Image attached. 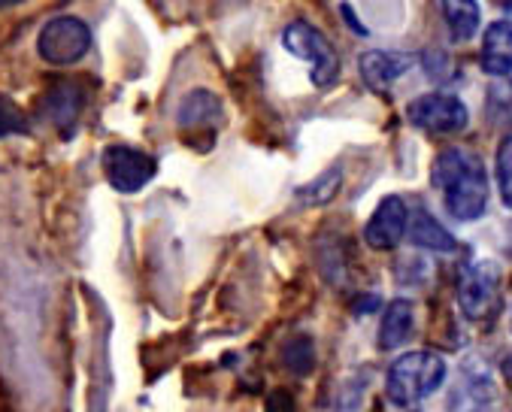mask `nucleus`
Masks as SVG:
<instances>
[{
	"label": "nucleus",
	"instance_id": "nucleus-1",
	"mask_svg": "<svg viewBox=\"0 0 512 412\" xmlns=\"http://www.w3.org/2000/svg\"><path fill=\"white\" fill-rule=\"evenodd\" d=\"M431 176L446 200V210L458 222H473L485 213L488 176H485V164L476 152H467V149L440 152Z\"/></svg>",
	"mask_w": 512,
	"mask_h": 412
},
{
	"label": "nucleus",
	"instance_id": "nucleus-2",
	"mask_svg": "<svg viewBox=\"0 0 512 412\" xmlns=\"http://www.w3.org/2000/svg\"><path fill=\"white\" fill-rule=\"evenodd\" d=\"M446 361L437 352H406L388 367L385 391L397 406H416L446 382Z\"/></svg>",
	"mask_w": 512,
	"mask_h": 412
},
{
	"label": "nucleus",
	"instance_id": "nucleus-3",
	"mask_svg": "<svg viewBox=\"0 0 512 412\" xmlns=\"http://www.w3.org/2000/svg\"><path fill=\"white\" fill-rule=\"evenodd\" d=\"M282 46H285L294 58H300V61L310 64V79H313V85L328 88V85L337 79V73H340V58H337L334 46L328 43V37H325L319 28H313L310 22H303V19L291 22V25L285 28V34H282Z\"/></svg>",
	"mask_w": 512,
	"mask_h": 412
},
{
	"label": "nucleus",
	"instance_id": "nucleus-4",
	"mask_svg": "<svg viewBox=\"0 0 512 412\" xmlns=\"http://www.w3.org/2000/svg\"><path fill=\"white\" fill-rule=\"evenodd\" d=\"M91 49V28L76 16H58L49 19L37 37V52L43 61L55 67H70L82 61Z\"/></svg>",
	"mask_w": 512,
	"mask_h": 412
},
{
	"label": "nucleus",
	"instance_id": "nucleus-5",
	"mask_svg": "<svg viewBox=\"0 0 512 412\" xmlns=\"http://www.w3.org/2000/svg\"><path fill=\"white\" fill-rule=\"evenodd\" d=\"M500 267L494 261H473L458 276V306L470 322H485L497 313Z\"/></svg>",
	"mask_w": 512,
	"mask_h": 412
},
{
	"label": "nucleus",
	"instance_id": "nucleus-6",
	"mask_svg": "<svg viewBox=\"0 0 512 412\" xmlns=\"http://www.w3.org/2000/svg\"><path fill=\"white\" fill-rule=\"evenodd\" d=\"M406 116L419 131H428V134H458L470 122L464 103L455 94H443V91L416 97L406 107Z\"/></svg>",
	"mask_w": 512,
	"mask_h": 412
},
{
	"label": "nucleus",
	"instance_id": "nucleus-7",
	"mask_svg": "<svg viewBox=\"0 0 512 412\" xmlns=\"http://www.w3.org/2000/svg\"><path fill=\"white\" fill-rule=\"evenodd\" d=\"M497 400V382L479 358L464 361L446 394V412H488Z\"/></svg>",
	"mask_w": 512,
	"mask_h": 412
},
{
	"label": "nucleus",
	"instance_id": "nucleus-8",
	"mask_svg": "<svg viewBox=\"0 0 512 412\" xmlns=\"http://www.w3.org/2000/svg\"><path fill=\"white\" fill-rule=\"evenodd\" d=\"M104 173L116 191L131 194L155 176V158L131 146H110L104 152Z\"/></svg>",
	"mask_w": 512,
	"mask_h": 412
},
{
	"label": "nucleus",
	"instance_id": "nucleus-9",
	"mask_svg": "<svg viewBox=\"0 0 512 412\" xmlns=\"http://www.w3.org/2000/svg\"><path fill=\"white\" fill-rule=\"evenodd\" d=\"M406 222H409V213H406L403 197H397V194L382 197V203L376 206V213L370 216V222L364 228L367 246L379 249V252L394 249L403 240V234H406Z\"/></svg>",
	"mask_w": 512,
	"mask_h": 412
},
{
	"label": "nucleus",
	"instance_id": "nucleus-10",
	"mask_svg": "<svg viewBox=\"0 0 512 412\" xmlns=\"http://www.w3.org/2000/svg\"><path fill=\"white\" fill-rule=\"evenodd\" d=\"M82 107H85V94L76 82H55L40 97V116L64 134L76 128Z\"/></svg>",
	"mask_w": 512,
	"mask_h": 412
},
{
	"label": "nucleus",
	"instance_id": "nucleus-11",
	"mask_svg": "<svg viewBox=\"0 0 512 412\" xmlns=\"http://www.w3.org/2000/svg\"><path fill=\"white\" fill-rule=\"evenodd\" d=\"M413 58L409 55H394V52H382V49H373V52H364L361 61H358V70H361V79L367 82V88L373 91H388L394 85V79H400Z\"/></svg>",
	"mask_w": 512,
	"mask_h": 412
},
{
	"label": "nucleus",
	"instance_id": "nucleus-12",
	"mask_svg": "<svg viewBox=\"0 0 512 412\" xmlns=\"http://www.w3.org/2000/svg\"><path fill=\"white\" fill-rule=\"evenodd\" d=\"M482 70L488 76H509L512 73V25L494 22L482 37Z\"/></svg>",
	"mask_w": 512,
	"mask_h": 412
},
{
	"label": "nucleus",
	"instance_id": "nucleus-13",
	"mask_svg": "<svg viewBox=\"0 0 512 412\" xmlns=\"http://www.w3.org/2000/svg\"><path fill=\"white\" fill-rule=\"evenodd\" d=\"M416 328V309L409 300H394L388 303L385 316H382V325H379V349L382 352H391L397 346H403L409 340Z\"/></svg>",
	"mask_w": 512,
	"mask_h": 412
},
{
	"label": "nucleus",
	"instance_id": "nucleus-14",
	"mask_svg": "<svg viewBox=\"0 0 512 412\" xmlns=\"http://www.w3.org/2000/svg\"><path fill=\"white\" fill-rule=\"evenodd\" d=\"M222 119V103L213 91L194 88L179 103V125L182 128H207Z\"/></svg>",
	"mask_w": 512,
	"mask_h": 412
},
{
	"label": "nucleus",
	"instance_id": "nucleus-15",
	"mask_svg": "<svg viewBox=\"0 0 512 412\" xmlns=\"http://www.w3.org/2000/svg\"><path fill=\"white\" fill-rule=\"evenodd\" d=\"M406 234L413 240V246L419 249H434V252H455V237L428 213V210H419L413 219L406 222Z\"/></svg>",
	"mask_w": 512,
	"mask_h": 412
},
{
	"label": "nucleus",
	"instance_id": "nucleus-16",
	"mask_svg": "<svg viewBox=\"0 0 512 412\" xmlns=\"http://www.w3.org/2000/svg\"><path fill=\"white\" fill-rule=\"evenodd\" d=\"M440 13L455 43H467L479 31L482 13L476 0H440Z\"/></svg>",
	"mask_w": 512,
	"mask_h": 412
},
{
	"label": "nucleus",
	"instance_id": "nucleus-17",
	"mask_svg": "<svg viewBox=\"0 0 512 412\" xmlns=\"http://www.w3.org/2000/svg\"><path fill=\"white\" fill-rule=\"evenodd\" d=\"M340 185H343V173H340V167H334V170H328L325 176H319L316 182L297 188V200H303L306 206H322V203H331V200L337 197Z\"/></svg>",
	"mask_w": 512,
	"mask_h": 412
},
{
	"label": "nucleus",
	"instance_id": "nucleus-18",
	"mask_svg": "<svg viewBox=\"0 0 512 412\" xmlns=\"http://www.w3.org/2000/svg\"><path fill=\"white\" fill-rule=\"evenodd\" d=\"M282 361L291 373L297 376H306L313 373L316 367V349H313V340L310 337H294L285 349H282Z\"/></svg>",
	"mask_w": 512,
	"mask_h": 412
},
{
	"label": "nucleus",
	"instance_id": "nucleus-19",
	"mask_svg": "<svg viewBox=\"0 0 512 412\" xmlns=\"http://www.w3.org/2000/svg\"><path fill=\"white\" fill-rule=\"evenodd\" d=\"M16 134H28V116L16 107L10 97L0 94V140L16 137Z\"/></svg>",
	"mask_w": 512,
	"mask_h": 412
},
{
	"label": "nucleus",
	"instance_id": "nucleus-20",
	"mask_svg": "<svg viewBox=\"0 0 512 412\" xmlns=\"http://www.w3.org/2000/svg\"><path fill=\"white\" fill-rule=\"evenodd\" d=\"M497 188L500 200L512 210V137H506L497 149Z\"/></svg>",
	"mask_w": 512,
	"mask_h": 412
},
{
	"label": "nucleus",
	"instance_id": "nucleus-21",
	"mask_svg": "<svg viewBox=\"0 0 512 412\" xmlns=\"http://www.w3.org/2000/svg\"><path fill=\"white\" fill-rule=\"evenodd\" d=\"M267 412H294V397L288 391H273L267 400Z\"/></svg>",
	"mask_w": 512,
	"mask_h": 412
},
{
	"label": "nucleus",
	"instance_id": "nucleus-22",
	"mask_svg": "<svg viewBox=\"0 0 512 412\" xmlns=\"http://www.w3.org/2000/svg\"><path fill=\"white\" fill-rule=\"evenodd\" d=\"M22 0H0V10H7V7H19Z\"/></svg>",
	"mask_w": 512,
	"mask_h": 412
},
{
	"label": "nucleus",
	"instance_id": "nucleus-23",
	"mask_svg": "<svg viewBox=\"0 0 512 412\" xmlns=\"http://www.w3.org/2000/svg\"><path fill=\"white\" fill-rule=\"evenodd\" d=\"M503 370H506V376H509V379H512V355H509V358H506V361H503Z\"/></svg>",
	"mask_w": 512,
	"mask_h": 412
}]
</instances>
